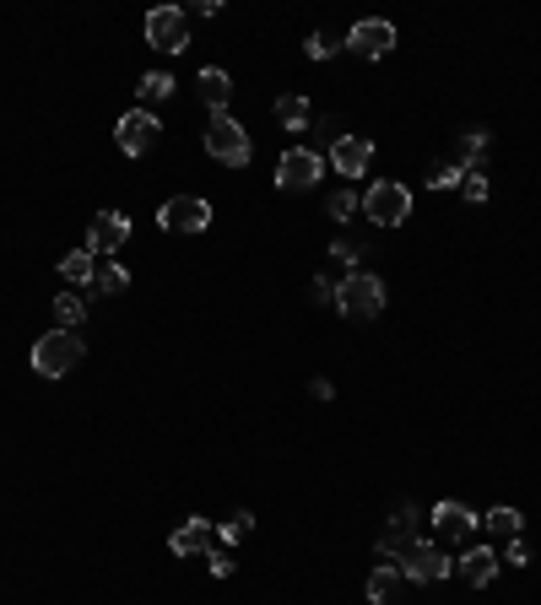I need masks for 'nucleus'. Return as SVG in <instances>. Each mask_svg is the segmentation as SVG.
I'll list each match as a JSON object with an SVG mask.
<instances>
[{
	"instance_id": "1",
	"label": "nucleus",
	"mask_w": 541,
	"mask_h": 605,
	"mask_svg": "<svg viewBox=\"0 0 541 605\" xmlns=\"http://www.w3.org/2000/svg\"><path fill=\"white\" fill-rule=\"evenodd\" d=\"M336 308L352 319V325H368V319L385 314V281L368 276V271H352L336 281Z\"/></svg>"
},
{
	"instance_id": "2",
	"label": "nucleus",
	"mask_w": 541,
	"mask_h": 605,
	"mask_svg": "<svg viewBox=\"0 0 541 605\" xmlns=\"http://www.w3.org/2000/svg\"><path fill=\"white\" fill-rule=\"evenodd\" d=\"M82 357H87V346H82V335H76V330H49V335H38V341H33V368L44 373V379H65Z\"/></svg>"
},
{
	"instance_id": "3",
	"label": "nucleus",
	"mask_w": 541,
	"mask_h": 605,
	"mask_svg": "<svg viewBox=\"0 0 541 605\" xmlns=\"http://www.w3.org/2000/svg\"><path fill=\"white\" fill-rule=\"evenodd\" d=\"M363 217L374 227H401L412 217V190H406L401 179H379L363 190Z\"/></svg>"
},
{
	"instance_id": "4",
	"label": "nucleus",
	"mask_w": 541,
	"mask_h": 605,
	"mask_svg": "<svg viewBox=\"0 0 541 605\" xmlns=\"http://www.w3.org/2000/svg\"><path fill=\"white\" fill-rule=\"evenodd\" d=\"M206 152L217 157V163H228V168H244L249 157H255V146H249V130H244L233 114H211V125H206Z\"/></svg>"
},
{
	"instance_id": "5",
	"label": "nucleus",
	"mask_w": 541,
	"mask_h": 605,
	"mask_svg": "<svg viewBox=\"0 0 541 605\" xmlns=\"http://www.w3.org/2000/svg\"><path fill=\"white\" fill-rule=\"evenodd\" d=\"M320 173H325V157L314 152V146H287L282 163H276V190H287V195L314 190V184H320Z\"/></svg>"
},
{
	"instance_id": "6",
	"label": "nucleus",
	"mask_w": 541,
	"mask_h": 605,
	"mask_svg": "<svg viewBox=\"0 0 541 605\" xmlns=\"http://www.w3.org/2000/svg\"><path fill=\"white\" fill-rule=\"evenodd\" d=\"M147 44L157 49V55H184L190 49V22H184V11L179 6H157L147 11Z\"/></svg>"
},
{
	"instance_id": "7",
	"label": "nucleus",
	"mask_w": 541,
	"mask_h": 605,
	"mask_svg": "<svg viewBox=\"0 0 541 605\" xmlns=\"http://www.w3.org/2000/svg\"><path fill=\"white\" fill-rule=\"evenodd\" d=\"M395 568H401L406 584H439V578H450V573H455V562H450V551H444V546L417 541L401 562H395Z\"/></svg>"
},
{
	"instance_id": "8",
	"label": "nucleus",
	"mask_w": 541,
	"mask_h": 605,
	"mask_svg": "<svg viewBox=\"0 0 541 605\" xmlns=\"http://www.w3.org/2000/svg\"><path fill=\"white\" fill-rule=\"evenodd\" d=\"M157 227L163 233H206L211 227V200L201 195H174L157 206Z\"/></svg>"
},
{
	"instance_id": "9",
	"label": "nucleus",
	"mask_w": 541,
	"mask_h": 605,
	"mask_svg": "<svg viewBox=\"0 0 541 605\" xmlns=\"http://www.w3.org/2000/svg\"><path fill=\"white\" fill-rule=\"evenodd\" d=\"M157 136H163V119H157L152 109H141V103H136L130 114H120V125H114V141H120V152H125V157L152 152Z\"/></svg>"
},
{
	"instance_id": "10",
	"label": "nucleus",
	"mask_w": 541,
	"mask_h": 605,
	"mask_svg": "<svg viewBox=\"0 0 541 605\" xmlns=\"http://www.w3.org/2000/svg\"><path fill=\"white\" fill-rule=\"evenodd\" d=\"M125 244H130V217L125 211H98V217L87 222V254L109 260V254H120Z\"/></svg>"
},
{
	"instance_id": "11",
	"label": "nucleus",
	"mask_w": 541,
	"mask_h": 605,
	"mask_svg": "<svg viewBox=\"0 0 541 605\" xmlns=\"http://www.w3.org/2000/svg\"><path fill=\"white\" fill-rule=\"evenodd\" d=\"M347 49H352L358 60H385L390 49H395V22H385V17H363V22H352Z\"/></svg>"
},
{
	"instance_id": "12",
	"label": "nucleus",
	"mask_w": 541,
	"mask_h": 605,
	"mask_svg": "<svg viewBox=\"0 0 541 605\" xmlns=\"http://www.w3.org/2000/svg\"><path fill=\"white\" fill-rule=\"evenodd\" d=\"M433 530H439L444 541H471V535L482 530V514H471L466 503H455V497H444V503L433 508Z\"/></svg>"
},
{
	"instance_id": "13",
	"label": "nucleus",
	"mask_w": 541,
	"mask_h": 605,
	"mask_svg": "<svg viewBox=\"0 0 541 605\" xmlns=\"http://www.w3.org/2000/svg\"><path fill=\"white\" fill-rule=\"evenodd\" d=\"M168 546H174V557H211L217 551V524L211 519H184L174 535H168Z\"/></svg>"
},
{
	"instance_id": "14",
	"label": "nucleus",
	"mask_w": 541,
	"mask_h": 605,
	"mask_svg": "<svg viewBox=\"0 0 541 605\" xmlns=\"http://www.w3.org/2000/svg\"><path fill=\"white\" fill-rule=\"evenodd\" d=\"M368 163H374V141L368 136H336V146H331V168L336 173L358 179V173H368Z\"/></svg>"
},
{
	"instance_id": "15",
	"label": "nucleus",
	"mask_w": 541,
	"mask_h": 605,
	"mask_svg": "<svg viewBox=\"0 0 541 605\" xmlns=\"http://www.w3.org/2000/svg\"><path fill=\"white\" fill-rule=\"evenodd\" d=\"M417 546V508H401L390 524H385V535H379V557H406V551Z\"/></svg>"
},
{
	"instance_id": "16",
	"label": "nucleus",
	"mask_w": 541,
	"mask_h": 605,
	"mask_svg": "<svg viewBox=\"0 0 541 605\" xmlns=\"http://www.w3.org/2000/svg\"><path fill=\"white\" fill-rule=\"evenodd\" d=\"M498 568H504V557H498L493 546H471L466 557L455 562V573L466 578V584H477V589H482V584H493V578H498Z\"/></svg>"
},
{
	"instance_id": "17",
	"label": "nucleus",
	"mask_w": 541,
	"mask_h": 605,
	"mask_svg": "<svg viewBox=\"0 0 541 605\" xmlns=\"http://www.w3.org/2000/svg\"><path fill=\"white\" fill-rule=\"evenodd\" d=\"M401 595H406V578H401L395 562L368 573V605H401Z\"/></svg>"
},
{
	"instance_id": "18",
	"label": "nucleus",
	"mask_w": 541,
	"mask_h": 605,
	"mask_svg": "<svg viewBox=\"0 0 541 605\" xmlns=\"http://www.w3.org/2000/svg\"><path fill=\"white\" fill-rule=\"evenodd\" d=\"M201 98H206V109L211 114H228V98H233V82H228V71H217V65H206L201 71Z\"/></svg>"
},
{
	"instance_id": "19",
	"label": "nucleus",
	"mask_w": 541,
	"mask_h": 605,
	"mask_svg": "<svg viewBox=\"0 0 541 605\" xmlns=\"http://www.w3.org/2000/svg\"><path fill=\"white\" fill-rule=\"evenodd\" d=\"M482 163H487V130H466V136L455 141V168L482 173Z\"/></svg>"
},
{
	"instance_id": "20",
	"label": "nucleus",
	"mask_w": 541,
	"mask_h": 605,
	"mask_svg": "<svg viewBox=\"0 0 541 605\" xmlns=\"http://www.w3.org/2000/svg\"><path fill=\"white\" fill-rule=\"evenodd\" d=\"M60 276L71 281V287H92V276H98V254H87V249H71L60 260Z\"/></svg>"
},
{
	"instance_id": "21",
	"label": "nucleus",
	"mask_w": 541,
	"mask_h": 605,
	"mask_svg": "<svg viewBox=\"0 0 541 605\" xmlns=\"http://www.w3.org/2000/svg\"><path fill=\"white\" fill-rule=\"evenodd\" d=\"M309 119H314L309 98H298V92H287V98H276V125H282V130H309Z\"/></svg>"
},
{
	"instance_id": "22",
	"label": "nucleus",
	"mask_w": 541,
	"mask_h": 605,
	"mask_svg": "<svg viewBox=\"0 0 541 605\" xmlns=\"http://www.w3.org/2000/svg\"><path fill=\"white\" fill-rule=\"evenodd\" d=\"M174 87H179V82H174L168 71H147V76H141V87H136V92H141V109H152V114H157V103L174 98Z\"/></svg>"
},
{
	"instance_id": "23",
	"label": "nucleus",
	"mask_w": 541,
	"mask_h": 605,
	"mask_svg": "<svg viewBox=\"0 0 541 605\" xmlns=\"http://www.w3.org/2000/svg\"><path fill=\"white\" fill-rule=\"evenodd\" d=\"M487 535H504V541H514V535L525 530V519H520V508H509V503H498V508H487Z\"/></svg>"
},
{
	"instance_id": "24",
	"label": "nucleus",
	"mask_w": 541,
	"mask_h": 605,
	"mask_svg": "<svg viewBox=\"0 0 541 605\" xmlns=\"http://www.w3.org/2000/svg\"><path fill=\"white\" fill-rule=\"evenodd\" d=\"M249 535H255V514H249V508H239V514H233V519H222L217 524V546H239V541H249Z\"/></svg>"
},
{
	"instance_id": "25",
	"label": "nucleus",
	"mask_w": 541,
	"mask_h": 605,
	"mask_svg": "<svg viewBox=\"0 0 541 605\" xmlns=\"http://www.w3.org/2000/svg\"><path fill=\"white\" fill-rule=\"evenodd\" d=\"M92 287H98L103 298H120V292L130 287V271H125V265H114V260H98V276H92Z\"/></svg>"
},
{
	"instance_id": "26",
	"label": "nucleus",
	"mask_w": 541,
	"mask_h": 605,
	"mask_svg": "<svg viewBox=\"0 0 541 605\" xmlns=\"http://www.w3.org/2000/svg\"><path fill=\"white\" fill-rule=\"evenodd\" d=\"M82 319H87L82 292H60V298H55V330H76Z\"/></svg>"
},
{
	"instance_id": "27",
	"label": "nucleus",
	"mask_w": 541,
	"mask_h": 605,
	"mask_svg": "<svg viewBox=\"0 0 541 605\" xmlns=\"http://www.w3.org/2000/svg\"><path fill=\"white\" fill-rule=\"evenodd\" d=\"M460 179H466V173H460L455 163H433L428 168V190H460Z\"/></svg>"
},
{
	"instance_id": "28",
	"label": "nucleus",
	"mask_w": 541,
	"mask_h": 605,
	"mask_svg": "<svg viewBox=\"0 0 541 605\" xmlns=\"http://www.w3.org/2000/svg\"><path fill=\"white\" fill-rule=\"evenodd\" d=\"M363 211V200H358V190H341V195H331V217L336 222H352Z\"/></svg>"
},
{
	"instance_id": "29",
	"label": "nucleus",
	"mask_w": 541,
	"mask_h": 605,
	"mask_svg": "<svg viewBox=\"0 0 541 605\" xmlns=\"http://www.w3.org/2000/svg\"><path fill=\"white\" fill-rule=\"evenodd\" d=\"M460 195H466L471 206H482V200H487V168L482 173H466V179H460Z\"/></svg>"
},
{
	"instance_id": "30",
	"label": "nucleus",
	"mask_w": 541,
	"mask_h": 605,
	"mask_svg": "<svg viewBox=\"0 0 541 605\" xmlns=\"http://www.w3.org/2000/svg\"><path fill=\"white\" fill-rule=\"evenodd\" d=\"M331 33H309V44H303V55H309V60H331Z\"/></svg>"
},
{
	"instance_id": "31",
	"label": "nucleus",
	"mask_w": 541,
	"mask_h": 605,
	"mask_svg": "<svg viewBox=\"0 0 541 605\" xmlns=\"http://www.w3.org/2000/svg\"><path fill=\"white\" fill-rule=\"evenodd\" d=\"M504 562H514V568H531V541H525V535H514L509 551H504Z\"/></svg>"
},
{
	"instance_id": "32",
	"label": "nucleus",
	"mask_w": 541,
	"mask_h": 605,
	"mask_svg": "<svg viewBox=\"0 0 541 605\" xmlns=\"http://www.w3.org/2000/svg\"><path fill=\"white\" fill-rule=\"evenodd\" d=\"M331 254H336V260H347V265H358V260H363V244H352V238H336Z\"/></svg>"
},
{
	"instance_id": "33",
	"label": "nucleus",
	"mask_w": 541,
	"mask_h": 605,
	"mask_svg": "<svg viewBox=\"0 0 541 605\" xmlns=\"http://www.w3.org/2000/svg\"><path fill=\"white\" fill-rule=\"evenodd\" d=\"M309 298H314V303H336V287H331L325 276H314V281H309Z\"/></svg>"
},
{
	"instance_id": "34",
	"label": "nucleus",
	"mask_w": 541,
	"mask_h": 605,
	"mask_svg": "<svg viewBox=\"0 0 541 605\" xmlns=\"http://www.w3.org/2000/svg\"><path fill=\"white\" fill-rule=\"evenodd\" d=\"M206 562H211V573H217V578H228V573H233V562H228V546H217V551H211Z\"/></svg>"
},
{
	"instance_id": "35",
	"label": "nucleus",
	"mask_w": 541,
	"mask_h": 605,
	"mask_svg": "<svg viewBox=\"0 0 541 605\" xmlns=\"http://www.w3.org/2000/svg\"><path fill=\"white\" fill-rule=\"evenodd\" d=\"M309 389H314V400H331V395H336V384H331V379H314Z\"/></svg>"
}]
</instances>
